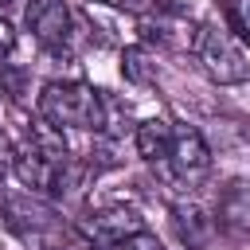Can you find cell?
Wrapping results in <instances>:
<instances>
[{
    "label": "cell",
    "mask_w": 250,
    "mask_h": 250,
    "mask_svg": "<svg viewBox=\"0 0 250 250\" xmlns=\"http://www.w3.org/2000/svg\"><path fill=\"white\" fill-rule=\"evenodd\" d=\"M16 51V31H12V23L0 16V59H8Z\"/></svg>",
    "instance_id": "obj_16"
},
{
    "label": "cell",
    "mask_w": 250,
    "mask_h": 250,
    "mask_svg": "<svg viewBox=\"0 0 250 250\" xmlns=\"http://www.w3.org/2000/svg\"><path fill=\"white\" fill-rule=\"evenodd\" d=\"M191 55L207 70V78L219 82V86H238V82L250 78L246 43H242V35H234L223 23H199L195 35H191Z\"/></svg>",
    "instance_id": "obj_3"
},
{
    "label": "cell",
    "mask_w": 250,
    "mask_h": 250,
    "mask_svg": "<svg viewBox=\"0 0 250 250\" xmlns=\"http://www.w3.org/2000/svg\"><path fill=\"white\" fill-rule=\"evenodd\" d=\"M23 20H27V31H31L47 51H66V47H70L74 20H70V8H66L62 0H27Z\"/></svg>",
    "instance_id": "obj_7"
},
{
    "label": "cell",
    "mask_w": 250,
    "mask_h": 250,
    "mask_svg": "<svg viewBox=\"0 0 250 250\" xmlns=\"http://www.w3.org/2000/svg\"><path fill=\"white\" fill-rule=\"evenodd\" d=\"M227 20H230V31H234V35L250 39V0H230Z\"/></svg>",
    "instance_id": "obj_11"
},
{
    "label": "cell",
    "mask_w": 250,
    "mask_h": 250,
    "mask_svg": "<svg viewBox=\"0 0 250 250\" xmlns=\"http://www.w3.org/2000/svg\"><path fill=\"white\" fill-rule=\"evenodd\" d=\"M133 141H137V152L156 164V168H168V156H172V125L160 121V117H148L133 129Z\"/></svg>",
    "instance_id": "obj_10"
},
{
    "label": "cell",
    "mask_w": 250,
    "mask_h": 250,
    "mask_svg": "<svg viewBox=\"0 0 250 250\" xmlns=\"http://www.w3.org/2000/svg\"><path fill=\"white\" fill-rule=\"evenodd\" d=\"M168 215H172V230H176V238H180L184 250H203V246L211 242V234H215V215L203 211L195 199H176V203L168 207Z\"/></svg>",
    "instance_id": "obj_9"
},
{
    "label": "cell",
    "mask_w": 250,
    "mask_h": 250,
    "mask_svg": "<svg viewBox=\"0 0 250 250\" xmlns=\"http://www.w3.org/2000/svg\"><path fill=\"white\" fill-rule=\"evenodd\" d=\"M12 172L20 176V184L43 199L62 195L70 184V148L62 141V129H55L51 121L35 117L23 133V141L16 145V160Z\"/></svg>",
    "instance_id": "obj_1"
},
{
    "label": "cell",
    "mask_w": 250,
    "mask_h": 250,
    "mask_svg": "<svg viewBox=\"0 0 250 250\" xmlns=\"http://www.w3.org/2000/svg\"><path fill=\"white\" fill-rule=\"evenodd\" d=\"M12 160H16V145L0 133V184L8 180V172H12Z\"/></svg>",
    "instance_id": "obj_15"
},
{
    "label": "cell",
    "mask_w": 250,
    "mask_h": 250,
    "mask_svg": "<svg viewBox=\"0 0 250 250\" xmlns=\"http://www.w3.org/2000/svg\"><path fill=\"white\" fill-rule=\"evenodd\" d=\"M121 70H125L133 82H148V70H145V55H141V51H125Z\"/></svg>",
    "instance_id": "obj_13"
},
{
    "label": "cell",
    "mask_w": 250,
    "mask_h": 250,
    "mask_svg": "<svg viewBox=\"0 0 250 250\" xmlns=\"http://www.w3.org/2000/svg\"><path fill=\"white\" fill-rule=\"evenodd\" d=\"M215 227H223L227 234L250 238V176H234L219 188Z\"/></svg>",
    "instance_id": "obj_8"
},
{
    "label": "cell",
    "mask_w": 250,
    "mask_h": 250,
    "mask_svg": "<svg viewBox=\"0 0 250 250\" xmlns=\"http://www.w3.org/2000/svg\"><path fill=\"white\" fill-rule=\"evenodd\" d=\"M168 172H172L184 188H195V184L207 180V172H211V148H207V141H203L199 129H191V125H172Z\"/></svg>",
    "instance_id": "obj_6"
},
{
    "label": "cell",
    "mask_w": 250,
    "mask_h": 250,
    "mask_svg": "<svg viewBox=\"0 0 250 250\" xmlns=\"http://www.w3.org/2000/svg\"><path fill=\"white\" fill-rule=\"evenodd\" d=\"M94 4H105V8H125V12H137V16L156 12V0H94Z\"/></svg>",
    "instance_id": "obj_14"
},
{
    "label": "cell",
    "mask_w": 250,
    "mask_h": 250,
    "mask_svg": "<svg viewBox=\"0 0 250 250\" xmlns=\"http://www.w3.org/2000/svg\"><path fill=\"white\" fill-rule=\"evenodd\" d=\"M102 250H164V242L152 234V230H141V234H129L113 246H102Z\"/></svg>",
    "instance_id": "obj_12"
},
{
    "label": "cell",
    "mask_w": 250,
    "mask_h": 250,
    "mask_svg": "<svg viewBox=\"0 0 250 250\" xmlns=\"http://www.w3.org/2000/svg\"><path fill=\"white\" fill-rule=\"evenodd\" d=\"M39 117L55 129L102 133L105 129V94L78 78H55L39 94Z\"/></svg>",
    "instance_id": "obj_2"
},
{
    "label": "cell",
    "mask_w": 250,
    "mask_h": 250,
    "mask_svg": "<svg viewBox=\"0 0 250 250\" xmlns=\"http://www.w3.org/2000/svg\"><path fill=\"white\" fill-rule=\"evenodd\" d=\"M78 230L86 234V242L94 250H102V246H113V242H121L129 234H141L145 219L129 203H98V207L86 211V219L78 223Z\"/></svg>",
    "instance_id": "obj_5"
},
{
    "label": "cell",
    "mask_w": 250,
    "mask_h": 250,
    "mask_svg": "<svg viewBox=\"0 0 250 250\" xmlns=\"http://www.w3.org/2000/svg\"><path fill=\"white\" fill-rule=\"evenodd\" d=\"M0 219H4L20 238H27V242H47V238L59 230L55 207H51L43 195L27 191V188H20V191H0Z\"/></svg>",
    "instance_id": "obj_4"
}]
</instances>
